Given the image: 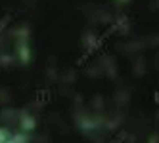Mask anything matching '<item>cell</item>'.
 <instances>
[{
  "mask_svg": "<svg viewBox=\"0 0 159 143\" xmlns=\"http://www.w3.org/2000/svg\"><path fill=\"white\" fill-rule=\"evenodd\" d=\"M52 101V92L50 90H37L35 92V103L39 107H46Z\"/></svg>",
  "mask_w": 159,
  "mask_h": 143,
  "instance_id": "6da1fadb",
  "label": "cell"
},
{
  "mask_svg": "<svg viewBox=\"0 0 159 143\" xmlns=\"http://www.w3.org/2000/svg\"><path fill=\"white\" fill-rule=\"evenodd\" d=\"M153 103H155V105H159V92H155V94H153Z\"/></svg>",
  "mask_w": 159,
  "mask_h": 143,
  "instance_id": "7a4b0ae2",
  "label": "cell"
}]
</instances>
